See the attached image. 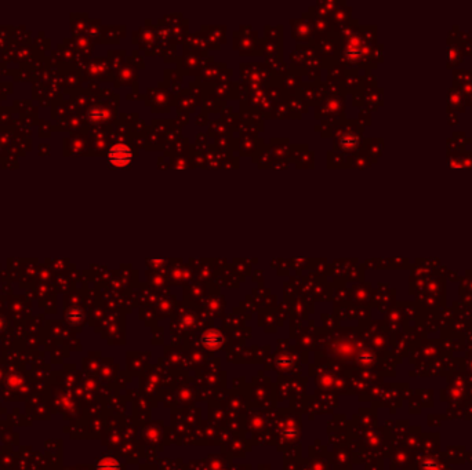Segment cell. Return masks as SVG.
<instances>
[{"label": "cell", "mask_w": 472, "mask_h": 470, "mask_svg": "<svg viewBox=\"0 0 472 470\" xmlns=\"http://www.w3.org/2000/svg\"><path fill=\"white\" fill-rule=\"evenodd\" d=\"M224 342V338L217 331H209L202 337V343L207 349H218Z\"/></svg>", "instance_id": "obj_2"}, {"label": "cell", "mask_w": 472, "mask_h": 470, "mask_svg": "<svg viewBox=\"0 0 472 470\" xmlns=\"http://www.w3.org/2000/svg\"><path fill=\"white\" fill-rule=\"evenodd\" d=\"M108 162L116 168H126L133 162V152L126 143H116L109 149Z\"/></svg>", "instance_id": "obj_1"}, {"label": "cell", "mask_w": 472, "mask_h": 470, "mask_svg": "<svg viewBox=\"0 0 472 470\" xmlns=\"http://www.w3.org/2000/svg\"><path fill=\"white\" fill-rule=\"evenodd\" d=\"M421 467H423V470H441L438 460L433 459V458L424 459L423 462H421Z\"/></svg>", "instance_id": "obj_3"}]
</instances>
